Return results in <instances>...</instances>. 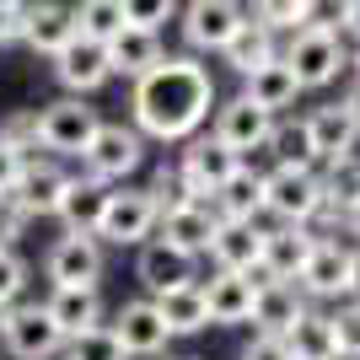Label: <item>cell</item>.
Returning a JSON list of instances; mask_svg holds the SVG:
<instances>
[{
  "label": "cell",
  "mask_w": 360,
  "mask_h": 360,
  "mask_svg": "<svg viewBox=\"0 0 360 360\" xmlns=\"http://www.w3.org/2000/svg\"><path fill=\"white\" fill-rule=\"evenodd\" d=\"M345 108H349V113H355V119H360V81H355V86H349V97H345Z\"/></svg>",
  "instance_id": "cell-47"
},
{
  "label": "cell",
  "mask_w": 360,
  "mask_h": 360,
  "mask_svg": "<svg viewBox=\"0 0 360 360\" xmlns=\"http://www.w3.org/2000/svg\"><path fill=\"white\" fill-rule=\"evenodd\" d=\"M264 146H274V156H280V167H312V135H307V124H269V140Z\"/></svg>",
  "instance_id": "cell-35"
},
{
  "label": "cell",
  "mask_w": 360,
  "mask_h": 360,
  "mask_svg": "<svg viewBox=\"0 0 360 360\" xmlns=\"http://www.w3.org/2000/svg\"><path fill=\"white\" fill-rule=\"evenodd\" d=\"M355 70H360V54H355Z\"/></svg>",
  "instance_id": "cell-50"
},
{
  "label": "cell",
  "mask_w": 360,
  "mask_h": 360,
  "mask_svg": "<svg viewBox=\"0 0 360 360\" xmlns=\"http://www.w3.org/2000/svg\"><path fill=\"white\" fill-rule=\"evenodd\" d=\"M253 274L242 269H221L205 285V301H210V323H221V328H231V323H248V312H253Z\"/></svg>",
  "instance_id": "cell-22"
},
{
  "label": "cell",
  "mask_w": 360,
  "mask_h": 360,
  "mask_svg": "<svg viewBox=\"0 0 360 360\" xmlns=\"http://www.w3.org/2000/svg\"><path fill=\"white\" fill-rule=\"evenodd\" d=\"M150 301H156V312H162V323L172 333L210 328V301H205V285H199V280H183V285L162 290V296H150Z\"/></svg>",
  "instance_id": "cell-25"
},
{
  "label": "cell",
  "mask_w": 360,
  "mask_h": 360,
  "mask_svg": "<svg viewBox=\"0 0 360 360\" xmlns=\"http://www.w3.org/2000/svg\"><path fill=\"white\" fill-rule=\"evenodd\" d=\"M0 339H6V349H11L16 360H49L65 345V333H60V323L49 317V307H11Z\"/></svg>",
  "instance_id": "cell-8"
},
{
  "label": "cell",
  "mask_w": 360,
  "mask_h": 360,
  "mask_svg": "<svg viewBox=\"0 0 360 360\" xmlns=\"http://www.w3.org/2000/svg\"><path fill=\"white\" fill-rule=\"evenodd\" d=\"M237 150H226L221 140H194V146L183 150V162H178V183H183V194L188 199H210L215 188H221L231 172H237Z\"/></svg>",
  "instance_id": "cell-7"
},
{
  "label": "cell",
  "mask_w": 360,
  "mask_h": 360,
  "mask_svg": "<svg viewBox=\"0 0 360 360\" xmlns=\"http://www.w3.org/2000/svg\"><path fill=\"white\" fill-rule=\"evenodd\" d=\"M81 162H86L91 178L113 183V178H129V172L146 162V146H140V135L124 129V124H97L91 140H86V150H81Z\"/></svg>",
  "instance_id": "cell-5"
},
{
  "label": "cell",
  "mask_w": 360,
  "mask_h": 360,
  "mask_svg": "<svg viewBox=\"0 0 360 360\" xmlns=\"http://www.w3.org/2000/svg\"><path fill=\"white\" fill-rule=\"evenodd\" d=\"M91 231L103 242H119V248L146 242L150 231H156V199H150V188H108L103 215H97Z\"/></svg>",
  "instance_id": "cell-2"
},
{
  "label": "cell",
  "mask_w": 360,
  "mask_h": 360,
  "mask_svg": "<svg viewBox=\"0 0 360 360\" xmlns=\"http://www.w3.org/2000/svg\"><path fill=\"white\" fill-rule=\"evenodd\" d=\"M312 6L317 0H253V22H264L269 32H280V27H307L312 22Z\"/></svg>",
  "instance_id": "cell-36"
},
{
  "label": "cell",
  "mask_w": 360,
  "mask_h": 360,
  "mask_svg": "<svg viewBox=\"0 0 360 360\" xmlns=\"http://www.w3.org/2000/svg\"><path fill=\"white\" fill-rule=\"evenodd\" d=\"M317 205H323V183H317L312 167H274L264 178V210H274L280 221H312Z\"/></svg>",
  "instance_id": "cell-6"
},
{
  "label": "cell",
  "mask_w": 360,
  "mask_h": 360,
  "mask_svg": "<svg viewBox=\"0 0 360 360\" xmlns=\"http://www.w3.org/2000/svg\"><path fill=\"white\" fill-rule=\"evenodd\" d=\"M75 38V16L65 11V6H22V44L32 49V54H60L65 44Z\"/></svg>",
  "instance_id": "cell-19"
},
{
  "label": "cell",
  "mask_w": 360,
  "mask_h": 360,
  "mask_svg": "<svg viewBox=\"0 0 360 360\" xmlns=\"http://www.w3.org/2000/svg\"><path fill=\"white\" fill-rule=\"evenodd\" d=\"M49 280H54V285H97V280H103L97 231H65V237L49 248Z\"/></svg>",
  "instance_id": "cell-9"
},
{
  "label": "cell",
  "mask_w": 360,
  "mask_h": 360,
  "mask_svg": "<svg viewBox=\"0 0 360 360\" xmlns=\"http://www.w3.org/2000/svg\"><path fill=\"white\" fill-rule=\"evenodd\" d=\"M269 124H274V113L269 108H258V103H248V97H231V103L215 113V129L210 135L221 140L226 150H253V146H264L269 140Z\"/></svg>",
  "instance_id": "cell-13"
},
{
  "label": "cell",
  "mask_w": 360,
  "mask_h": 360,
  "mask_svg": "<svg viewBox=\"0 0 360 360\" xmlns=\"http://www.w3.org/2000/svg\"><path fill=\"white\" fill-rule=\"evenodd\" d=\"M210 103H215V81L194 60L162 54L146 75H135V124L156 140H188L210 119Z\"/></svg>",
  "instance_id": "cell-1"
},
{
  "label": "cell",
  "mask_w": 360,
  "mask_h": 360,
  "mask_svg": "<svg viewBox=\"0 0 360 360\" xmlns=\"http://www.w3.org/2000/svg\"><path fill=\"white\" fill-rule=\"evenodd\" d=\"M113 333H119V345L129 349V355H162L167 339H172V328H167L162 312H156V301H124Z\"/></svg>",
  "instance_id": "cell-15"
},
{
  "label": "cell",
  "mask_w": 360,
  "mask_h": 360,
  "mask_svg": "<svg viewBox=\"0 0 360 360\" xmlns=\"http://www.w3.org/2000/svg\"><path fill=\"white\" fill-rule=\"evenodd\" d=\"M215 221H221V215H210V205H205V199H178L172 210L156 215L162 242H167V248H178V253H188V258H199L205 248H210Z\"/></svg>",
  "instance_id": "cell-12"
},
{
  "label": "cell",
  "mask_w": 360,
  "mask_h": 360,
  "mask_svg": "<svg viewBox=\"0 0 360 360\" xmlns=\"http://www.w3.org/2000/svg\"><path fill=\"white\" fill-rule=\"evenodd\" d=\"M11 307H16V301H0V328H6V317H11Z\"/></svg>",
  "instance_id": "cell-48"
},
{
  "label": "cell",
  "mask_w": 360,
  "mask_h": 360,
  "mask_svg": "<svg viewBox=\"0 0 360 360\" xmlns=\"http://www.w3.org/2000/svg\"><path fill=\"white\" fill-rule=\"evenodd\" d=\"M242 360H290V349H285V339H280V333H258L253 345L242 349Z\"/></svg>",
  "instance_id": "cell-41"
},
{
  "label": "cell",
  "mask_w": 360,
  "mask_h": 360,
  "mask_svg": "<svg viewBox=\"0 0 360 360\" xmlns=\"http://www.w3.org/2000/svg\"><path fill=\"white\" fill-rule=\"evenodd\" d=\"M178 0H124V22L129 27H162L167 16H172Z\"/></svg>",
  "instance_id": "cell-37"
},
{
  "label": "cell",
  "mask_w": 360,
  "mask_h": 360,
  "mask_svg": "<svg viewBox=\"0 0 360 360\" xmlns=\"http://www.w3.org/2000/svg\"><path fill=\"white\" fill-rule=\"evenodd\" d=\"M296 91H301V81H296V70H290L280 54H274V60H264L258 70L242 75V97H248V103H258V108H269V113L290 108V103H296Z\"/></svg>",
  "instance_id": "cell-20"
},
{
  "label": "cell",
  "mask_w": 360,
  "mask_h": 360,
  "mask_svg": "<svg viewBox=\"0 0 360 360\" xmlns=\"http://www.w3.org/2000/svg\"><path fill=\"white\" fill-rule=\"evenodd\" d=\"M54 75H60V86L70 91V97H86V91H97L108 81V44H97V38H81L75 32L70 44L54 54Z\"/></svg>",
  "instance_id": "cell-10"
},
{
  "label": "cell",
  "mask_w": 360,
  "mask_h": 360,
  "mask_svg": "<svg viewBox=\"0 0 360 360\" xmlns=\"http://www.w3.org/2000/svg\"><path fill=\"white\" fill-rule=\"evenodd\" d=\"M0 6H16V11H22V6H27V0H0Z\"/></svg>",
  "instance_id": "cell-49"
},
{
  "label": "cell",
  "mask_w": 360,
  "mask_h": 360,
  "mask_svg": "<svg viewBox=\"0 0 360 360\" xmlns=\"http://www.w3.org/2000/svg\"><path fill=\"white\" fill-rule=\"evenodd\" d=\"M156 60H162L156 27H129V22H124V27L108 38V70L113 75H146Z\"/></svg>",
  "instance_id": "cell-21"
},
{
  "label": "cell",
  "mask_w": 360,
  "mask_h": 360,
  "mask_svg": "<svg viewBox=\"0 0 360 360\" xmlns=\"http://www.w3.org/2000/svg\"><path fill=\"white\" fill-rule=\"evenodd\" d=\"M328 323H333V345H339V355L360 360V307H349V312L328 317Z\"/></svg>",
  "instance_id": "cell-38"
},
{
  "label": "cell",
  "mask_w": 360,
  "mask_h": 360,
  "mask_svg": "<svg viewBox=\"0 0 360 360\" xmlns=\"http://www.w3.org/2000/svg\"><path fill=\"white\" fill-rule=\"evenodd\" d=\"M97 124H103L97 108H86L81 97H60V103H49L38 113V146L54 150V156H81Z\"/></svg>",
  "instance_id": "cell-4"
},
{
  "label": "cell",
  "mask_w": 360,
  "mask_h": 360,
  "mask_svg": "<svg viewBox=\"0 0 360 360\" xmlns=\"http://www.w3.org/2000/svg\"><path fill=\"white\" fill-rule=\"evenodd\" d=\"M221 60L231 65L237 75H248V70H258L264 60H274V32L264 27V22H248L242 16V27L226 38V49H221Z\"/></svg>",
  "instance_id": "cell-31"
},
{
  "label": "cell",
  "mask_w": 360,
  "mask_h": 360,
  "mask_svg": "<svg viewBox=\"0 0 360 360\" xmlns=\"http://www.w3.org/2000/svg\"><path fill=\"white\" fill-rule=\"evenodd\" d=\"M296 280L312 290V296H345V290H349V253L339 248V242L317 237V248L307 253V264H301Z\"/></svg>",
  "instance_id": "cell-23"
},
{
  "label": "cell",
  "mask_w": 360,
  "mask_h": 360,
  "mask_svg": "<svg viewBox=\"0 0 360 360\" xmlns=\"http://www.w3.org/2000/svg\"><path fill=\"white\" fill-rule=\"evenodd\" d=\"M312 248H317L312 231L301 221H285L280 231H264V264H258V269L269 274V280H296Z\"/></svg>",
  "instance_id": "cell-16"
},
{
  "label": "cell",
  "mask_w": 360,
  "mask_h": 360,
  "mask_svg": "<svg viewBox=\"0 0 360 360\" xmlns=\"http://www.w3.org/2000/svg\"><path fill=\"white\" fill-rule=\"evenodd\" d=\"M60 349H65V360H129V349L119 345V333L103 328V323L86 328V333H70Z\"/></svg>",
  "instance_id": "cell-33"
},
{
  "label": "cell",
  "mask_w": 360,
  "mask_h": 360,
  "mask_svg": "<svg viewBox=\"0 0 360 360\" xmlns=\"http://www.w3.org/2000/svg\"><path fill=\"white\" fill-rule=\"evenodd\" d=\"M317 183H323V205H333L345 215L360 199V162L355 156H339V162H328V178H317Z\"/></svg>",
  "instance_id": "cell-34"
},
{
  "label": "cell",
  "mask_w": 360,
  "mask_h": 360,
  "mask_svg": "<svg viewBox=\"0 0 360 360\" xmlns=\"http://www.w3.org/2000/svg\"><path fill=\"white\" fill-rule=\"evenodd\" d=\"M307 312L301 307V296H296V285L290 280H258L253 285V323H258V333H285L296 317Z\"/></svg>",
  "instance_id": "cell-24"
},
{
  "label": "cell",
  "mask_w": 360,
  "mask_h": 360,
  "mask_svg": "<svg viewBox=\"0 0 360 360\" xmlns=\"http://www.w3.org/2000/svg\"><path fill=\"white\" fill-rule=\"evenodd\" d=\"M205 253L221 264V269H242V274H258L264 264V231L253 221H215V237Z\"/></svg>",
  "instance_id": "cell-14"
},
{
  "label": "cell",
  "mask_w": 360,
  "mask_h": 360,
  "mask_svg": "<svg viewBox=\"0 0 360 360\" xmlns=\"http://www.w3.org/2000/svg\"><path fill=\"white\" fill-rule=\"evenodd\" d=\"M345 226H349V231H355V237H360V199H355V205H349V210H345Z\"/></svg>",
  "instance_id": "cell-46"
},
{
  "label": "cell",
  "mask_w": 360,
  "mask_h": 360,
  "mask_svg": "<svg viewBox=\"0 0 360 360\" xmlns=\"http://www.w3.org/2000/svg\"><path fill=\"white\" fill-rule=\"evenodd\" d=\"M307 135H312V156H317V162H339V156L355 150L360 119L349 113L345 103H333V108H317L312 119H307Z\"/></svg>",
  "instance_id": "cell-17"
},
{
  "label": "cell",
  "mask_w": 360,
  "mask_h": 360,
  "mask_svg": "<svg viewBox=\"0 0 360 360\" xmlns=\"http://www.w3.org/2000/svg\"><path fill=\"white\" fill-rule=\"evenodd\" d=\"M60 188H65V172H60V167L27 162V167H22V178L11 183V194H6V199H11L16 210L32 221V215H54V205H60Z\"/></svg>",
  "instance_id": "cell-18"
},
{
  "label": "cell",
  "mask_w": 360,
  "mask_h": 360,
  "mask_svg": "<svg viewBox=\"0 0 360 360\" xmlns=\"http://www.w3.org/2000/svg\"><path fill=\"white\" fill-rule=\"evenodd\" d=\"M188 360H199V355H188Z\"/></svg>",
  "instance_id": "cell-51"
},
{
  "label": "cell",
  "mask_w": 360,
  "mask_h": 360,
  "mask_svg": "<svg viewBox=\"0 0 360 360\" xmlns=\"http://www.w3.org/2000/svg\"><path fill=\"white\" fill-rule=\"evenodd\" d=\"M237 27H242L237 0H188V11H183V38H188V49H205V54H221Z\"/></svg>",
  "instance_id": "cell-11"
},
{
  "label": "cell",
  "mask_w": 360,
  "mask_h": 360,
  "mask_svg": "<svg viewBox=\"0 0 360 360\" xmlns=\"http://www.w3.org/2000/svg\"><path fill=\"white\" fill-rule=\"evenodd\" d=\"M103 199H108V183L103 178H91V172H86V178H65L54 215L65 221V231H91L97 215H103Z\"/></svg>",
  "instance_id": "cell-27"
},
{
  "label": "cell",
  "mask_w": 360,
  "mask_h": 360,
  "mask_svg": "<svg viewBox=\"0 0 360 360\" xmlns=\"http://www.w3.org/2000/svg\"><path fill=\"white\" fill-rule=\"evenodd\" d=\"M280 339H285L290 360H339V345H333V323H328V317H317V312H301L296 323L280 333Z\"/></svg>",
  "instance_id": "cell-30"
},
{
  "label": "cell",
  "mask_w": 360,
  "mask_h": 360,
  "mask_svg": "<svg viewBox=\"0 0 360 360\" xmlns=\"http://www.w3.org/2000/svg\"><path fill=\"white\" fill-rule=\"evenodd\" d=\"M349 290L360 296V253H349Z\"/></svg>",
  "instance_id": "cell-45"
},
{
  "label": "cell",
  "mask_w": 360,
  "mask_h": 360,
  "mask_svg": "<svg viewBox=\"0 0 360 360\" xmlns=\"http://www.w3.org/2000/svg\"><path fill=\"white\" fill-rule=\"evenodd\" d=\"M215 210H221V221H253L258 210H264V172H253V167H242L215 188Z\"/></svg>",
  "instance_id": "cell-29"
},
{
  "label": "cell",
  "mask_w": 360,
  "mask_h": 360,
  "mask_svg": "<svg viewBox=\"0 0 360 360\" xmlns=\"http://www.w3.org/2000/svg\"><path fill=\"white\" fill-rule=\"evenodd\" d=\"M0 44H22V11L0 6Z\"/></svg>",
  "instance_id": "cell-43"
},
{
  "label": "cell",
  "mask_w": 360,
  "mask_h": 360,
  "mask_svg": "<svg viewBox=\"0 0 360 360\" xmlns=\"http://www.w3.org/2000/svg\"><path fill=\"white\" fill-rule=\"evenodd\" d=\"M140 280H146L150 296H162V290L183 285V280H194V258L178 253V248H167V242L156 237V242H146V248H140Z\"/></svg>",
  "instance_id": "cell-28"
},
{
  "label": "cell",
  "mask_w": 360,
  "mask_h": 360,
  "mask_svg": "<svg viewBox=\"0 0 360 360\" xmlns=\"http://www.w3.org/2000/svg\"><path fill=\"white\" fill-rule=\"evenodd\" d=\"M27 285V264L11 253V248H0V301H16Z\"/></svg>",
  "instance_id": "cell-39"
},
{
  "label": "cell",
  "mask_w": 360,
  "mask_h": 360,
  "mask_svg": "<svg viewBox=\"0 0 360 360\" xmlns=\"http://www.w3.org/2000/svg\"><path fill=\"white\" fill-rule=\"evenodd\" d=\"M22 221H27V215H22V210L11 205V199L0 194V248H11V237L22 231Z\"/></svg>",
  "instance_id": "cell-42"
},
{
  "label": "cell",
  "mask_w": 360,
  "mask_h": 360,
  "mask_svg": "<svg viewBox=\"0 0 360 360\" xmlns=\"http://www.w3.org/2000/svg\"><path fill=\"white\" fill-rule=\"evenodd\" d=\"M285 65L296 70L301 91L307 86H328L333 75H339V65H345V44H339V32H333L328 22H307V27L290 38Z\"/></svg>",
  "instance_id": "cell-3"
},
{
  "label": "cell",
  "mask_w": 360,
  "mask_h": 360,
  "mask_svg": "<svg viewBox=\"0 0 360 360\" xmlns=\"http://www.w3.org/2000/svg\"><path fill=\"white\" fill-rule=\"evenodd\" d=\"M70 16H75V32H81V38L108 44V38L124 27V0H81V6H70Z\"/></svg>",
  "instance_id": "cell-32"
},
{
  "label": "cell",
  "mask_w": 360,
  "mask_h": 360,
  "mask_svg": "<svg viewBox=\"0 0 360 360\" xmlns=\"http://www.w3.org/2000/svg\"><path fill=\"white\" fill-rule=\"evenodd\" d=\"M49 317L60 323V333H86L103 323V301H97V285H54V296L44 301Z\"/></svg>",
  "instance_id": "cell-26"
},
{
  "label": "cell",
  "mask_w": 360,
  "mask_h": 360,
  "mask_svg": "<svg viewBox=\"0 0 360 360\" xmlns=\"http://www.w3.org/2000/svg\"><path fill=\"white\" fill-rule=\"evenodd\" d=\"M339 27H345L349 38H360V0H345V11H339Z\"/></svg>",
  "instance_id": "cell-44"
},
{
  "label": "cell",
  "mask_w": 360,
  "mask_h": 360,
  "mask_svg": "<svg viewBox=\"0 0 360 360\" xmlns=\"http://www.w3.org/2000/svg\"><path fill=\"white\" fill-rule=\"evenodd\" d=\"M22 167H27V150H16L0 140V194H11V183L22 178Z\"/></svg>",
  "instance_id": "cell-40"
}]
</instances>
